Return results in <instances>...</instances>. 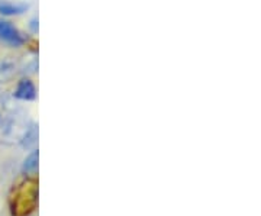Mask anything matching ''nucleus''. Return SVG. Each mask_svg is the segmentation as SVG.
<instances>
[{
  "instance_id": "nucleus-1",
  "label": "nucleus",
  "mask_w": 261,
  "mask_h": 216,
  "mask_svg": "<svg viewBox=\"0 0 261 216\" xmlns=\"http://www.w3.org/2000/svg\"><path fill=\"white\" fill-rule=\"evenodd\" d=\"M38 203V181L25 180L10 195L9 205L13 216L29 215Z\"/></svg>"
},
{
  "instance_id": "nucleus-2",
  "label": "nucleus",
  "mask_w": 261,
  "mask_h": 216,
  "mask_svg": "<svg viewBox=\"0 0 261 216\" xmlns=\"http://www.w3.org/2000/svg\"><path fill=\"white\" fill-rule=\"evenodd\" d=\"M29 123L31 122H28L27 113L20 109L16 111L13 109L3 121H0V142L5 144L19 142Z\"/></svg>"
},
{
  "instance_id": "nucleus-3",
  "label": "nucleus",
  "mask_w": 261,
  "mask_h": 216,
  "mask_svg": "<svg viewBox=\"0 0 261 216\" xmlns=\"http://www.w3.org/2000/svg\"><path fill=\"white\" fill-rule=\"evenodd\" d=\"M0 41L10 47H20L25 42V38L8 20H0Z\"/></svg>"
},
{
  "instance_id": "nucleus-4",
  "label": "nucleus",
  "mask_w": 261,
  "mask_h": 216,
  "mask_svg": "<svg viewBox=\"0 0 261 216\" xmlns=\"http://www.w3.org/2000/svg\"><path fill=\"white\" fill-rule=\"evenodd\" d=\"M13 96L18 99V100H25V102H29V100H34L37 97V89L34 83L28 80V78H22L20 82L16 86V90Z\"/></svg>"
},
{
  "instance_id": "nucleus-5",
  "label": "nucleus",
  "mask_w": 261,
  "mask_h": 216,
  "mask_svg": "<svg viewBox=\"0 0 261 216\" xmlns=\"http://www.w3.org/2000/svg\"><path fill=\"white\" fill-rule=\"evenodd\" d=\"M20 145L25 148V150H28V148H32V147H35L38 142V126L37 123L31 122L28 125V128H27V131L23 133V137L20 138Z\"/></svg>"
},
{
  "instance_id": "nucleus-6",
  "label": "nucleus",
  "mask_w": 261,
  "mask_h": 216,
  "mask_svg": "<svg viewBox=\"0 0 261 216\" xmlns=\"http://www.w3.org/2000/svg\"><path fill=\"white\" fill-rule=\"evenodd\" d=\"M28 9V5H20V3H10V2H0V13L6 16L20 15Z\"/></svg>"
},
{
  "instance_id": "nucleus-7",
  "label": "nucleus",
  "mask_w": 261,
  "mask_h": 216,
  "mask_svg": "<svg viewBox=\"0 0 261 216\" xmlns=\"http://www.w3.org/2000/svg\"><path fill=\"white\" fill-rule=\"evenodd\" d=\"M38 160H39V151L34 150L29 154L28 157L25 158V161H23V166H22L23 173H27V174H34V173H37Z\"/></svg>"
},
{
  "instance_id": "nucleus-8",
  "label": "nucleus",
  "mask_w": 261,
  "mask_h": 216,
  "mask_svg": "<svg viewBox=\"0 0 261 216\" xmlns=\"http://www.w3.org/2000/svg\"><path fill=\"white\" fill-rule=\"evenodd\" d=\"M15 70H16V66H15L13 61H9V60L0 61V82L10 80L15 74Z\"/></svg>"
},
{
  "instance_id": "nucleus-9",
  "label": "nucleus",
  "mask_w": 261,
  "mask_h": 216,
  "mask_svg": "<svg viewBox=\"0 0 261 216\" xmlns=\"http://www.w3.org/2000/svg\"><path fill=\"white\" fill-rule=\"evenodd\" d=\"M0 97H2V92H0Z\"/></svg>"
},
{
  "instance_id": "nucleus-10",
  "label": "nucleus",
  "mask_w": 261,
  "mask_h": 216,
  "mask_svg": "<svg viewBox=\"0 0 261 216\" xmlns=\"http://www.w3.org/2000/svg\"><path fill=\"white\" fill-rule=\"evenodd\" d=\"M0 121H2V116H0Z\"/></svg>"
}]
</instances>
